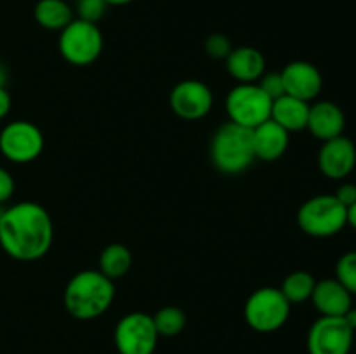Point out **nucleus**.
Masks as SVG:
<instances>
[{"instance_id": "22", "label": "nucleus", "mask_w": 356, "mask_h": 354, "mask_svg": "<svg viewBox=\"0 0 356 354\" xmlns=\"http://www.w3.org/2000/svg\"><path fill=\"white\" fill-rule=\"evenodd\" d=\"M153 323L160 337H176L186 326V314L176 305H167L153 314Z\"/></svg>"}, {"instance_id": "28", "label": "nucleus", "mask_w": 356, "mask_h": 354, "mask_svg": "<svg viewBox=\"0 0 356 354\" xmlns=\"http://www.w3.org/2000/svg\"><path fill=\"white\" fill-rule=\"evenodd\" d=\"M334 196L337 198V200L341 201V203L344 205V207H350V205H353L356 201V186L351 183H344L341 184L339 187H337L336 194Z\"/></svg>"}, {"instance_id": "21", "label": "nucleus", "mask_w": 356, "mask_h": 354, "mask_svg": "<svg viewBox=\"0 0 356 354\" xmlns=\"http://www.w3.org/2000/svg\"><path fill=\"white\" fill-rule=\"evenodd\" d=\"M316 280L308 271H294L282 281L280 292L291 304H302L309 301L315 290Z\"/></svg>"}, {"instance_id": "8", "label": "nucleus", "mask_w": 356, "mask_h": 354, "mask_svg": "<svg viewBox=\"0 0 356 354\" xmlns=\"http://www.w3.org/2000/svg\"><path fill=\"white\" fill-rule=\"evenodd\" d=\"M45 146L40 128L28 120L9 121L0 130V153L13 163H31L42 155Z\"/></svg>"}, {"instance_id": "3", "label": "nucleus", "mask_w": 356, "mask_h": 354, "mask_svg": "<svg viewBox=\"0 0 356 354\" xmlns=\"http://www.w3.org/2000/svg\"><path fill=\"white\" fill-rule=\"evenodd\" d=\"M256 160L252 130L226 121L214 132L211 141V162L225 176H240Z\"/></svg>"}, {"instance_id": "20", "label": "nucleus", "mask_w": 356, "mask_h": 354, "mask_svg": "<svg viewBox=\"0 0 356 354\" xmlns=\"http://www.w3.org/2000/svg\"><path fill=\"white\" fill-rule=\"evenodd\" d=\"M132 252L124 243H110L99 255V271L111 281L120 280L131 271Z\"/></svg>"}, {"instance_id": "18", "label": "nucleus", "mask_w": 356, "mask_h": 354, "mask_svg": "<svg viewBox=\"0 0 356 354\" xmlns=\"http://www.w3.org/2000/svg\"><path fill=\"white\" fill-rule=\"evenodd\" d=\"M308 117L309 103L289 96V94L275 99L271 106V120L284 127L289 134L305 130L308 125Z\"/></svg>"}, {"instance_id": "34", "label": "nucleus", "mask_w": 356, "mask_h": 354, "mask_svg": "<svg viewBox=\"0 0 356 354\" xmlns=\"http://www.w3.org/2000/svg\"><path fill=\"white\" fill-rule=\"evenodd\" d=\"M0 215H2V207H0Z\"/></svg>"}, {"instance_id": "13", "label": "nucleus", "mask_w": 356, "mask_h": 354, "mask_svg": "<svg viewBox=\"0 0 356 354\" xmlns=\"http://www.w3.org/2000/svg\"><path fill=\"white\" fill-rule=\"evenodd\" d=\"M280 73L282 80H284L285 94H289V96L309 103V101L316 99L318 94L322 92L323 76L313 62L292 61Z\"/></svg>"}, {"instance_id": "26", "label": "nucleus", "mask_w": 356, "mask_h": 354, "mask_svg": "<svg viewBox=\"0 0 356 354\" xmlns=\"http://www.w3.org/2000/svg\"><path fill=\"white\" fill-rule=\"evenodd\" d=\"M257 85L263 89V92L266 94L271 101L285 96V87H284V80H282L280 71L264 73V75L259 78V82H257Z\"/></svg>"}, {"instance_id": "14", "label": "nucleus", "mask_w": 356, "mask_h": 354, "mask_svg": "<svg viewBox=\"0 0 356 354\" xmlns=\"http://www.w3.org/2000/svg\"><path fill=\"white\" fill-rule=\"evenodd\" d=\"M306 128L318 141H330L343 135L346 128V117H344V111L332 101H318L315 104H309Z\"/></svg>"}, {"instance_id": "1", "label": "nucleus", "mask_w": 356, "mask_h": 354, "mask_svg": "<svg viewBox=\"0 0 356 354\" xmlns=\"http://www.w3.org/2000/svg\"><path fill=\"white\" fill-rule=\"evenodd\" d=\"M54 243L51 214L37 201H19L2 210L0 246L13 259L33 262L49 253Z\"/></svg>"}, {"instance_id": "6", "label": "nucleus", "mask_w": 356, "mask_h": 354, "mask_svg": "<svg viewBox=\"0 0 356 354\" xmlns=\"http://www.w3.org/2000/svg\"><path fill=\"white\" fill-rule=\"evenodd\" d=\"M104 38L96 23L75 17L59 31L58 49L61 58L72 66H89L99 59Z\"/></svg>"}, {"instance_id": "10", "label": "nucleus", "mask_w": 356, "mask_h": 354, "mask_svg": "<svg viewBox=\"0 0 356 354\" xmlns=\"http://www.w3.org/2000/svg\"><path fill=\"white\" fill-rule=\"evenodd\" d=\"M355 330L343 316H320L308 332L309 354H350Z\"/></svg>"}, {"instance_id": "17", "label": "nucleus", "mask_w": 356, "mask_h": 354, "mask_svg": "<svg viewBox=\"0 0 356 354\" xmlns=\"http://www.w3.org/2000/svg\"><path fill=\"white\" fill-rule=\"evenodd\" d=\"M309 301L322 316H344L353 307V295L336 278L316 281Z\"/></svg>"}, {"instance_id": "19", "label": "nucleus", "mask_w": 356, "mask_h": 354, "mask_svg": "<svg viewBox=\"0 0 356 354\" xmlns=\"http://www.w3.org/2000/svg\"><path fill=\"white\" fill-rule=\"evenodd\" d=\"M33 16L38 26L49 31H61L75 19L73 7L66 0H38Z\"/></svg>"}, {"instance_id": "24", "label": "nucleus", "mask_w": 356, "mask_h": 354, "mask_svg": "<svg viewBox=\"0 0 356 354\" xmlns=\"http://www.w3.org/2000/svg\"><path fill=\"white\" fill-rule=\"evenodd\" d=\"M108 2L106 0H76L75 2V17L89 23H99L101 17L106 14Z\"/></svg>"}, {"instance_id": "2", "label": "nucleus", "mask_w": 356, "mask_h": 354, "mask_svg": "<svg viewBox=\"0 0 356 354\" xmlns=\"http://www.w3.org/2000/svg\"><path fill=\"white\" fill-rule=\"evenodd\" d=\"M115 301V281L99 269H83L73 274L65 287L63 304L70 316L90 321L103 316Z\"/></svg>"}, {"instance_id": "15", "label": "nucleus", "mask_w": 356, "mask_h": 354, "mask_svg": "<svg viewBox=\"0 0 356 354\" xmlns=\"http://www.w3.org/2000/svg\"><path fill=\"white\" fill-rule=\"evenodd\" d=\"M226 61V71L238 83H257L266 73V59L256 47H233Z\"/></svg>"}, {"instance_id": "5", "label": "nucleus", "mask_w": 356, "mask_h": 354, "mask_svg": "<svg viewBox=\"0 0 356 354\" xmlns=\"http://www.w3.org/2000/svg\"><path fill=\"white\" fill-rule=\"evenodd\" d=\"M292 304L284 297L280 288L261 287L249 295L243 305L247 325L259 333H273L291 318Z\"/></svg>"}, {"instance_id": "30", "label": "nucleus", "mask_w": 356, "mask_h": 354, "mask_svg": "<svg viewBox=\"0 0 356 354\" xmlns=\"http://www.w3.org/2000/svg\"><path fill=\"white\" fill-rule=\"evenodd\" d=\"M346 224L356 231V201L346 208Z\"/></svg>"}, {"instance_id": "4", "label": "nucleus", "mask_w": 356, "mask_h": 354, "mask_svg": "<svg viewBox=\"0 0 356 354\" xmlns=\"http://www.w3.org/2000/svg\"><path fill=\"white\" fill-rule=\"evenodd\" d=\"M298 226L313 238H330L346 228V207L334 194H316L299 207Z\"/></svg>"}, {"instance_id": "33", "label": "nucleus", "mask_w": 356, "mask_h": 354, "mask_svg": "<svg viewBox=\"0 0 356 354\" xmlns=\"http://www.w3.org/2000/svg\"><path fill=\"white\" fill-rule=\"evenodd\" d=\"M108 6H127V3H132L134 0H106Z\"/></svg>"}, {"instance_id": "9", "label": "nucleus", "mask_w": 356, "mask_h": 354, "mask_svg": "<svg viewBox=\"0 0 356 354\" xmlns=\"http://www.w3.org/2000/svg\"><path fill=\"white\" fill-rule=\"evenodd\" d=\"M159 339L153 316L143 311L129 312L115 326L113 340L118 354H153Z\"/></svg>"}, {"instance_id": "7", "label": "nucleus", "mask_w": 356, "mask_h": 354, "mask_svg": "<svg viewBox=\"0 0 356 354\" xmlns=\"http://www.w3.org/2000/svg\"><path fill=\"white\" fill-rule=\"evenodd\" d=\"M273 101L263 92L257 83H236L225 99L229 121L254 130L271 118Z\"/></svg>"}, {"instance_id": "23", "label": "nucleus", "mask_w": 356, "mask_h": 354, "mask_svg": "<svg viewBox=\"0 0 356 354\" xmlns=\"http://www.w3.org/2000/svg\"><path fill=\"white\" fill-rule=\"evenodd\" d=\"M336 280L351 295H356V250L355 252H346L339 257L336 264Z\"/></svg>"}, {"instance_id": "11", "label": "nucleus", "mask_w": 356, "mask_h": 354, "mask_svg": "<svg viewBox=\"0 0 356 354\" xmlns=\"http://www.w3.org/2000/svg\"><path fill=\"white\" fill-rule=\"evenodd\" d=\"M169 106L172 113L183 120H202L214 108V94H212L211 87L202 80H181L170 90Z\"/></svg>"}, {"instance_id": "25", "label": "nucleus", "mask_w": 356, "mask_h": 354, "mask_svg": "<svg viewBox=\"0 0 356 354\" xmlns=\"http://www.w3.org/2000/svg\"><path fill=\"white\" fill-rule=\"evenodd\" d=\"M205 52L212 59H226L233 51V44L226 35L212 33L205 38Z\"/></svg>"}, {"instance_id": "27", "label": "nucleus", "mask_w": 356, "mask_h": 354, "mask_svg": "<svg viewBox=\"0 0 356 354\" xmlns=\"http://www.w3.org/2000/svg\"><path fill=\"white\" fill-rule=\"evenodd\" d=\"M14 189H16V183H14L13 174L3 169V167H0V205L13 198Z\"/></svg>"}, {"instance_id": "12", "label": "nucleus", "mask_w": 356, "mask_h": 354, "mask_svg": "<svg viewBox=\"0 0 356 354\" xmlns=\"http://www.w3.org/2000/svg\"><path fill=\"white\" fill-rule=\"evenodd\" d=\"M356 167V146L346 135L322 142L318 151V169L325 177L341 180L350 176Z\"/></svg>"}, {"instance_id": "31", "label": "nucleus", "mask_w": 356, "mask_h": 354, "mask_svg": "<svg viewBox=\"0 0 356 354\" xmlns=\"http://www.w3.org/2000/svg\"><path fill=\"white\" fill-rule=\"evenodd\" d=\"M343 318L346 319V323L351 326V330H355L356 332V307H351L350 311L343 316Z\"/></svg>"}, {"instance_id": "32", "label": "nucleus", "mask_w": 356, "mask_h": 354, "mask_svg": "<svg viewBox=\"0 0 356 354\" xmlns=\"http://www.w3.org/2000/svg\"><path fill=\"white\" fill-rule=\"evenodd\" d=\"M7 78H9V73H7L6 65H3V62L0 61V87H6Z\"/></svg>"}, {"instance_id": "16", "label": "nucleus", "mask_w": 356, "mask_h": 354, "mask_svg": "<svg viewBox=\"0 0 356 354\" xmlns=\"http://www.w3.org/2000/svg\"><path fill=\"white\" fill-rule=\"evenodd\" d=\"M252 142H254V153H256V160H263V162H277L291 144V134L275 124L273 120H268L261 124L252 130Z\"/></svg>"}, {"instance_id": "29", "label": "nucleus", "mask_w": 356, "mask_h": 354, "mask_svg": "<svg viewBox=\"0 0 356 354\" xmlns=\"http://www.w3.org/2000/svg\"><path fill=\"white\" fill-rule=\"evenodd\" d=\"M10 106H13V99H10V94L7 92L6 87H0V120L6 118L9 115Z\"/></svg>"}]
</instances>
